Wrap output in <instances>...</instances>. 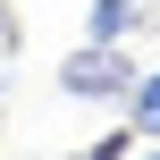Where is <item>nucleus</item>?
I'll return each mask as SVG.
<instances>
[{
  "label": "nucleus",
  "instance_id": "1",
  "mask_svg": "<svg viewBox=\"0 0 160 160\" xmlns=\"http://www.w3.org/2000/svg\"><path fill=\"white\" fill-rule=\"evenodd\" d=\"M135 76H143V68H135L118 42H84V51L59 59V93H68V101H127Z\"/></svg>",
  "mask_w": 160,
  "mask_h": 160
},
{
  "label": "nucleus",
  "instance_id": "2",
  "mask_svg": "<svg viewBox=\"0 0 160 160\" xmlns=\"http://www.w3.org/2000/svg\"><path fill=\"white\" fill-rule=\"evenodd\" d=\"M135 0H84V42H127L135 34Z\"/></svg>",
  "mask_w": 160,
  "mask_h": 160
},
{
  "label": "nucleus",
  "instance_id": "3",
  "mask_svg": "<svg viewBox=\"0 0 160 160\" xmlns=\"http://www.w3.org/2000/svg\"><path fill=\"white\" fill-rule=\"evenodd\" d=\"M127 127H135V135H160V68L135 76V93H127Z\"/></svg>",
  "mask_w": 160,
  "mask_h": 160
},
{
  "label": "nucleus",
  "instance_id": "4",
  "mask_svg": "<svg viewBox=\"0 0 160 160\" xmlns=\"http://www.w3.org/2000/svg\"><path fill=\"white\" fill-rule=\"evenodd\" d=\"M127 143H135V127H118V135H101V143H93L84 160H127Z\"/></svg>",
  "mask_w": 160,
  "mask_h": 160
},
{
  "label": "nucleus",
  "instance_id": "5",
  "mask_svg": "<svg viewBox=\"0 0 160 160\" xmlns=\"http://www.w3.org/2000/svg\"><path fill=\"white\" fill-rule=\"evenodd\" d=\"M143 160H160V152H143Z\"/></svg>",
  "mask_w": 160,
  "mask_h": 160
}]
</instances>
